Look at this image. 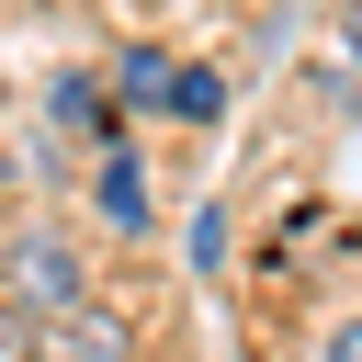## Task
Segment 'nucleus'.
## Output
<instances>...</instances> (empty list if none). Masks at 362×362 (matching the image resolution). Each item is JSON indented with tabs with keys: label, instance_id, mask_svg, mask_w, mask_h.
<instances>
[{
	"label": "nucleus",
	"instance_id": "obj_4",
	"mask_svg": "<svg viewBox=\"0 0 362 362\" xmlns=\"http://www.w3.org/2000/svg\"><path fill=\"white\" fill-rule=\"evenodd\" d=\"M170 113H181V124H215V113H226V79H215V68H181Z\"/></svg>",
	"mask_w": 362,
	"mask_h": 362
},
{
	"label": "nucleus",
	"instance_id": "obj_2",
	"mask_svg": "<svg viewBox=\"0 0 362 362\" xmlns=\"http://www.w3.org/2000/svg\"><path fill=\"white\" fill-rule=\"evenodd\" d=\"M57 362H136V328L124 317H102V305H79V317H57V339H45Z\"/></svg>",
	"mask_w": 362,
	"mask_h": 362
},
{
	"label": "nucleus",
	"instance_id": "obj_3",
	"mask_svg": "<svg viewBox=\"0 0 362 362\" xmlns=\"http://www.w3.org/2000/svg\"><path fill=\"white\" fill-rule=\"evenodd\" d=\"M170 90H181V68H170V57H124V102H136V113H158Z\"/></svg>",
	"mask_w": 362,
	"mask_h": 362
},
{
	"label": "nucleus",
	"instance_id": "obj_8",
	"mask_svg": "<svg viewBox=\"0 0 362 362\" xmlns=\"http://www.w3.org/2000/svg\"><path fill=\"white\" fill-rule=\"evenodd\" d=\"M328 362H362V317H339V328H328Z\"/></svg>",
	"mask_w": 362,
	"mask_h": 362
},
{
	"label": "nucleus",
	"instance_id": "obj_7",
	"mask_svg": "<svg viewBox=\"0 0 362 362\" xmlns=\"http://www.w3.org/2000/svg\"><path fill=\"white\" fill-rule=\"evenodd\" d=\"M57 124H102V90L90 79H57Z\"/></svg>",
	"mask_w": 362,
	"mask_h": 362
},
{
	"label": "nucleus",
	"instance_id": "obj_9",
	"mask_svg": "<svg viewBox=\"0 0 362 362\" xmlns=\"http://www.w3.org/2000/svg\"><path fill=\"white\" fill-rule=\"evenodd\" d=\"M339 45H351V57H362V0H351V11H339Z\"/></svg>",
	"mask_w": 362,
	"mask_h": 362
},
{
	"label": "nucleus",
	"instance_id": "obj_6",
	"mask_svg": "<svg viewBox=\"0 0 362 362\" xmlns=\"http://www.w3.org/2000/svg\"><path fill=\"white\" fill-rule=\"evenodd\" d=\"M181 249H192V272H215V260H226V204H204V215H192V238H181Z\"/></svg>",
	"mask_w": 362,
	"mask_h": 362
},
{
	"label": "nucleus",
	"instance_id": "obj_5",
	"mask_svg": "<svg viewBox=\"0 0 362 362\" xmlns=\"http://www.w3.org/2000/svg\"><path fill=\"white\" fill-rule=\"evenodd\" d=\"M102 215H113V226H147V192H136V158H102Z\"/></svg>",
	"mask_w": 362,
	"mask_h": 362
},
{
	"label": "nucleus",
	"instance_id": "obj_10",
	"mask_svg": "<svg viewBox=\"0 0 362 362\" xmlns=\"http://www.w3.org/2000/svg\"><path fill=\"white\" fill-rule=\"evenodd\" d=\"M0 362H23V317H0Z\"/></svg>",
	"mask_w": 362,
	"mask_h": 362
},
{
	"label": "nucleus",
	"instance_id": "obj_1",
	"mask_svg": "<svg viewBox=\"0 0 362 362\" xmlns=\"http://www.w3.org/2000/svg\"><path fill=\"white\" fill-rule=\"evenodd\" d=\"M11 317H79V260L57 238H11Z\"/></svg>",
	"mask_w": 362,
	"mask_h": 362
}]
</instances>
